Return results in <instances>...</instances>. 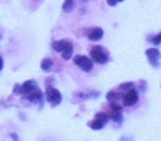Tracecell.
<instances>
[{
	"mask_svg": "<svg viewBox=\"0 0 161 141\" xmlns=\"http://www.w3.org/2000/svg\"><path fill=\"white\" fill-rule=\"evenodd\" d=\"M111 110H113L114 113H121V107H119V105H116L114 102L111 104Z\"/></svg>",
	"mask_w": 161,
	"mask_h": 141,
	"instance_id": "obj_18",
	"label": "cell"
},
{
	"mask_svg": "<svg viewBox=\"0 0 161 141\" xmlns=\"http://www.w3.org/2000/svg\"><path fill=\"white\" fill-rule=\"evenodd\" d=\"M51 66H53V62H51L50 59H44L42 63H41V68H42L44 70H50Z\"/></svg>",
	"mask_w": 161,
	"mask_h": 141,
	"instance_id": "obj_11",
	"label": "cell"
},
{
	"mask_svg": "<svg viewBox=\"0 0 161 141\" xmlns=\"http://www.w3.org/2000/svg\"><path fill=\"white\" fill-rule=\"evenodd\" d=\"M72 5H74L72 0H65V3H63V11H65V12L71 11V9H72Z\"/></svg>",
	"mask_w": 161,
	"mask_h": 141,
	"instance_id": "obj_13",
	"label": "cell"
},
{
	"mask_svg": "<svg viewBox=\"0 0 161 141\" xmlns=\"http://www.w3.org/2000/svg\"><path fill=\"white\" fill-rule=\"evenodd\" d=\"M14 90H15V93H21V86H18V84H17Z\"/></svg>",
	"mask_w": 161,
	"mask_h": 141,
	"instance_id": "obj_21",
	"label": "cell"
},
{
	"mask_svg": "<svg viewBox=\"0 0 161 141\" xmlns=\"http://www.w3.org/2000/svg\"><path fill=\"white\" fill-rule=\"evenodd\" d=\"M71 42H68V41H56L54 44H53V48L56 50V51H59V53H62L68 45H70Z\"/></svg>",
	"mask_w": 161,
	"mask_h": 141,
	"instance_id": "obj_8",
	"label": "cell"
},
{
	"mask_svg": "<svg viewBox=\"0 0 161 141\" xmlns=\"http://www.w3.org/2000/svg\"><path fill=\"white\" fill-rule=\"evenodd\" d=\"M87 36H89L90 41H100V39L102 38V29H101V27H94V29H90Z\"/></svg>",
	"mask_w": 161,
	"mask_h": 141,
	"instance_id": "obj_6",
	"label": "cell"
},
{
	"mask_svg": "<svg viewBox=\"0 0 161 141\" xmlns=\"http://www.w3.org/2000/svg\"><path fill=\"white\" fill-rule=\"evenodd\" d=\"M107 3H108L110 6H114V5L118 3V0H107Z\"/></svg>",
	"mask_w": 161,
	"mask_h": 141,
	"instance_id": "obj_20",
	"label": "cell"
},
{
	"mask_svg": "<svg viewBox=\"0 0 161 141\" xmlns=\"http://www.w3.org/2000/svg\"><path fill=\"white\" fill-rule=\"evenodd\" d=\"M95 119H100V120H102V122H107L108 117H107V114H104V113H98Z\"/></svg>",
	"mask_w": 161,
	"mask_h": 141,
	"instance_id": "obj_15",
	"label": "cell"
},
{
	"mask_svg": "<svg viewBox=\"0 0 161 141\" xmlns=\"http://www.w3.org/2000/svg\"><path fill=\"white\" fill-rule=\"evenodd\" d=\"M119 93L118 92H111V93H108V95H107V99L108 101H113V99H119Z\"/></svg>",
	"mask_w": 161,
	"mask_h": 141,
	"instance_id": "obj_14",
	"label": "cell"
},
{
	"mask_svg": "<svg viewBox=\"0 0 161 141\" xmlns=\"http://www.w3.org/2000/svg\"><path fill=\"white\" fill-rule=\"evenodd\" d=\"M121 89H122V90H131V89H132V83H124V84L121 86Z\"/></svg>",
	"mask_w": 161,
	"mask_h": 141,
	"instance_id": "obj_16",
	"label": "cell"
},
{
	"mask_svg": "<svg viewBox=\"0 0 161 141\" xmlns=\"http://www.w3.org/2000/svg\"><path fill=\"white\" fill-rule=\"evenodd\" d=\"M160 42H161V33H160L158 36H155L154 39H152V44H154V45H157V44H160Z\"/></svg>",
	"mask_w": 161,
	"mask_h": 141,
	"instance_id": "obj_19",
	"label": "cell"
},
{
	"mask_svg": "<svg viewBox=\"0 0 161 141\" xmlns=\"http://www.w3.org/2000/svg\"><path fill=\"white\" fill-rule=\"evenodd\" d=\"M104 125H105V122H102V120H100V119H95V120H92V122L89 123V126H90L92 129H95V131L101 129Z\"/></svg>",
	"mask_w": 161,
	"mask_h": 141,
	"instance_id": "obj_9",
	"label": "cell"
},
{
	"mask_svg": "<svg viewBox=\"0 0 161 141\" xmlns=\"http://www.w3.org/2000/svg\"><path fill=\"white\" fill-rule=\"evenodd\" d=\"M33 89H36V83H35L33 80L26 81L24 84L21 86V93H32V92H33Z\"/></svg>",
	"mask_w": 161,
	"mask_h": 141,
	"instance_id": "obj_7",
	"label": "cell"
},
{
	"mask_svg": "<svg viewBox=\"0 0 161 141\" xmlns=\"http://www.w3.org/2000/svg\"><path fill=\"white\" fill-rule=\"evenodd\" d=\"M71 54H72V44H70V45H68L66 48L62 51V57H63L65 60H68V59L71 57Z\"/></svg>",
	"mask_w": 161,
	"mask_h": 141,
	"instance_id": "obj_10",
	"label": "cell"
},
{
	"mask_svg": "<svg viewBox=\"0 0 161 141\" xmlns=\"http://www.w3.org/2000/svg\"><path fill=\"white\" fill-rule=\"evenodd\" d=\"M146 56H148L149 62H151L155 68L160 65V51H158L157 48H149V50L146 51Z\"/></svg>",
	"mask_w": 161,
	"mask_h": 141,
	"instance_id": "obj_5",
	"label": "cell"
},
{
	"mask_svg": "<svg viewBox=\"0 0 161 141\" xmlns=\"http://www.w3.org/2000/svg\"><path fill=\"white\" fill-rule=\"evenodd\" d=\"M90 56H92V59H94L97 63H105L107 62V53L101 48V47H94V48L90 50Z\"/></svg>",
	"mask_w": 161,
	"mask_h": 141,
	"instance_id": "obj_1",
	"label": "cell"
},
{
	"mask_svg": "<svg viewBox=\"0 0 161 141\" xmlns=\"http://www.w3.org/2000/svg\"><path fill=\"white\" fill-rule=\"evenodd\" d=\"M118 2H122V0H118Z\"/></svg>",
	"mask_w": 161,
	"mask_h": 141,
	"instance_id": "obj_23",
	"label": "cell"
},
{
	"mask_svg": "<svg viewBox=\"0 0 161 141\" xmlns=\"http://www.w3.org/2000/svg\"><path fill=\"white\" fill-rule=\"evenodd\" d=\"M111 119H113V120H116V122H121V113H113Z\"/></svg>",
	"mask_w": 161,
	"mask_h": 141,
	"instance_id": "obj_17",
	"label": "cell"
},
{
	"mask_svg": "<svg viewBox=\"0 0 161 141\" xmlns=\"http://www.w3.org/2000/svg\"><path fill=\"white\" fill-rule=\"evenodd\" d=\"M74 63L78 68H81L83 70H86V72H89V70L92 69V60L89 57H86V56H75L74 57Z\"/></svg>",
	"mask_w": 161,
	"mask_h": 141,
	"instance_id": "obj_3",
	"label": "cell"
},
{
	"mask_svg": "<svg viewBox=\"0 0 161 141\" xmlns=\"http://www.w3.org/2000/svg\"><path fill=\"white\" fill-rule=\"evenodd\" d=\"M41 98H42V93L39 92V90H35L32 95L29 96V99L30 101H41Z\"/></svg>",
	"mask_w": 161,
	"mask_h": 141,
	"instance_id": "obj_12",
	"label": "cell"
},
{
	"mask_svg": "<svg viewBox=\"0 0 161 141\" xmlns=\"http://www.w3.org/2000/svg\"><path fill=\"white\" fill-rule=\"evenodd\" d=\"M2 68H3V60L0 59V70H2Z\"/></svg>",
	"mask_w": 161,
	"mask_h": 141,
	"instance_id": "obj_22",
	"label": "cell"
},
{
	"mask_svg": "<svg viewBox=\"0 0 161 141\" xmlns=\"http://www.w3.org/2000/svg\"><path fill=\"white\" fill-rule=\"evenodd\" d=\"M122 98H124V104H125L127 107H131V105H134V104L137 102V99H139V95H137V92H135L134 89H131V90H128V92L125 93Z\"/></svg>",
	"mask_w": 161,
	"mask_h": 141,
	"instance_id": "obj_4",
	"label": "cell"
},
{
	"mask_svg": "<svg viewBox=\"0 0 161 141\" xmlns=\"http://www.w3.org/2000/svg\"><path fill=\"white\" fill-rule=\"evenodd\" d=\"M45 98H47V101H48L50 104H53V105H57V104H60V101H62L60 92H57V90L53 89V87H50V89L45 90Z\"/></svg>",
	"mask_w": 161,
	"mask_h": 141,
	"instance_id": "obj_2",
	"label": "cell"
}]
</instances>
